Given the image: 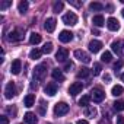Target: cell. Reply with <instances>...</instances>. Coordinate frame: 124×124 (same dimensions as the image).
Listing matches in <instances>:
<instances>
[{"instance_id": "7c38bea8", "label": "cell", "mask_w": 124, "mask_h": 124, "mask_svg": "<svg viewBox=\"0 0 124 124\" xmlns=\"http://www.w3.org/2000/svg\"><path fill=\"white\" fill-rule=\"evenodd\" d=\"M107 28H108L109 31H112V32H115V31L120 29V22H118L115 18H108V19H107Z\"/></svg>"}, {"instance_id": "7a4b0ae2", "label": "cell", "mask_w": 124, "mask_h": 124, "mask_svg": "<svg viewBox=\"0 0 124 124\" xmlns=\"http://www.w3.org/2000/svg\"><path fill=\"white\" fill-rule=\"evenodd\" d=\"M47 75V64H38L34 69V79L35 80H44Z\"/></svg>"}, {"instance_id": "cb8c5ba5", "label": "cell", "mask_w": 124, "mask_h": 124, "mask_svg": "<svg viewBox=\"0 0 124 124\" xmlns=\"http://www.w3.org/2000/svg\"><path fill=\"white\" fill-rule=\"evenodd\" d=\"M92 99H91V95H83L80 99H79V105L80 107H83V108H86V107H89V102H91Z\"/></svg>"}, {"instance_id": "e0dca14e", "label": "cell", "mask_w": 124, "mask_h": 124, "mask_svg": "<svg viewBox=\"0 0 124 124\" xmlns=\"http://www.w3.org/2000/svg\"><path fill=\"white\" fill-rule=\"evenodd\" d=\"M83 112H85V117H89V118H95V117L98 115V109H96L93 105H89V107H86Z\"/></svg>"}, {"instance_id": "9c48e42d", "label": "cell", "mask_w": 124, "mask_h": 124, "mask_svg": "<svg viewBox=\"0 0 124 124\" xmlns=\"http://www.w3.org/2000/svg\"><path fill=\"white\" fill-rule=\"evenodd\" d=\"M82 91H83V85H82V82H75V83H72L70 88H69V93H70L72 96H76V95L80 93Z\"/></svg>"}, {"instance_id": "c3c4849f", "label": "cell", "mask_w": 124, "mask_h": 124, "mask_svg": "<svg viewBox=\"0 0 124 124\" xmlns=\"http://www.w3.org/2000/svg\"><path fill=\"white\" fill-rule=\"evenodd\" d=\"M121 13H123V16H124V9H123V12H121Z\"/></svg>"}, {"instance_id": "f35d334b", "label": "cell", "mask_w": 124, "mask_h": 124, "mask_svg": "<svg viewBox=\"0 0 124 124\" xmlns=\"http://www.w3.org/2000/svg\"><path fill=\"white\" fill-rule=\"evenodd\" d=\"M0 124H9V118L6 115H2L0 117Z\"/></svg>"}, {"instance_id": "836d02e7", "label": "cell", "mask_w": 124, "mask_h": 124, "mask_svg": "<svg viewBox=\"0 0 124 124\" xmlns=\"http://www.w3.org/2000/svg\"><path fill=\"white\" fill-rule=\"evenodd\" d=\"M123 67H124V61H123V60H118L117 63L114 64V70H115V73H117V72H120Z\"/></svg>"}, {"instance_id": "f546056e", "label": "cell", "mask_w": 124, "mask_h": 124, "mask_svg": "<svg viewBox=\"0 0 124 124\" xmlns=\"http://www.w3.org/2000/svg\"><path fill=\"white\" fill-rule=\"evenodd\" d=\"M63 8H64V3H63V2H55V3L53 5V10H54L55 13L61 12V10H63Z\"/></svg>"}, {"instance_id": "60d3db41", "label": "cell", "mask_w": 124, "mask_h": 124, "mask_svg": "<svg viewBox=\"0 0 124 124\" xmlns=\"http://www.w3.org/2000/svg\"><path fill=\"white\" fill-rule=\"evenodd\" d=\"M109 80H111V76H109L108 73H105V75H104V82H105V83H108Z\"/></svg>"}, {"instance_id": "ee69618b", "label": "cell", "mask_w": 124, "mask_h": 124, "mask_svg": "<svg viewBox=\"0 0 124 124\" xmlns=\"http://www.w3.org/2000/svg\"><path fill=\"white\" fill-rule=\"evenodd\" d=\"M76 124H89V123H88L86 120H78V123H76Z\"/></svg>"}, {"instance_id": "d6a6232c", "label": "cell", "mask_w": 124, "mask_h": 124, "mask_svg": "<svg viewBox=\"0 0 124 124\" xmlns=\"http://www.w3.org/2000/svg\"><path fill=\"white\" fill-rule=\"evenodd\" d=\"M112 105H114V109L115 111H123L124 109V101H115Z\"/></svg>"}, {"instance_id": "ab89813d", "label": "cell", "mask_w": 124, "mask_h": 124, "mask_svg": "<svg viewBox=\"0 0 124 124\" xmlns=\"http://www.w3.org/2000/svg\"><path fill=\"white\" fill-rule=\"evenodd\" d=\"M117 124H124V117L123 115H118L117 117Z\"/></svg>"}, {"instance_id": "44dd1931", "label": "cell", "mask_w": 124, "mask_h": 124, "mask_svg": "<svg viewBox=\"0 0 124 124\" xmlns=\"http://www.w3.org/2000/svg\"><path fill=\"white\" fill-rule=\"evenodd\" d=\"M23 104H25V107H28V108L34 107V105H35V95H32V93L26 95V96L23 98Z\"/></svg>"}, {"instance_id": "ffe728a7", "label": "cell", "mask_w": 124, "mask_h": 124, "mask_svg": "<svg viewBox=\"0 0 124 124\" xmlns=\"http://www.w3.org/2000/svg\"><path fill=\"white\" fill-rule=\"evenodd\" d=\"M92 23H93L95 26L101 28V26H104L107 22H105V19H104V16H102V15H95V16H93V19H92Z\"/></svg>"}, {"instance_id": "4fadbf2b", "label": "cell", "mask_w": 124, "mask_h": 124, "mask_svg": "<svg viewBox=\"0 0 124 124\" xmlns=\"http://www.w3.org/2000/svg\"><path fill=\"white\" fill-rule=\"evenodd\" d=\"M89 51L91 53H98V51H101V48H102V42L101 41H98V39H92L91 42H89Z\"/></svg>"}, {"instance_id": "4316f807", "label": "cell", "mask_w": 124, "mask_h": 124, "mask_svg": "<svg viewBox=\"0 0 124 124\" xmlns=\"http://www.w3.org/2000/svg\"><path fill=\"white\" fill-rule=\"evenodd\" d=\"M89 75H91V70L86 69V67H82V69L78 72V78H79V79H85V78H88Z\"/></svg>"}, {"instance_id": "bcb514c9", "label": "cell", "mask_w": 124, "mask_h": 124, "mask_svg": "<svg viewBox=\"0 0 124 124\" xmlns=\"http://www.w3.org/2000/svg\"><path fill=\"white\" fill-rule=\"evenodd\" d=\"M107 9H108L109 12H112V6H111V5H108V6H107Z\"/></svg>"}, {"instance_id": "2e32d148", "label": "cell", "mask_w": 124, "mask_h": 124, "mask_svg": "<svg viewBox=\"0 0 124 124\" xmlns=\"http://www.w3.org/2000/svg\"><path fill=\"white\" fill-rule=\"evenodd\" d=\"M21 70H22V61L21 60H15L13 63H12V66H10V72L13 75H19Z\"/></svg>"}, {"instance_id": "8d00e7d4", "label": "cell", "mask_w": 124, "mask_h": 124, "mask_svg": "<svg viewBox=\"0 0 124 124\" xmlns=\"http://www.w3.org/2000/svg\"><path fill=\"white\" fill-rule=\"evenodd\" d=\"M6 111H8L12 117H16V112H18V111H16V108H15V107H8V108H6Z\"/></svg>"}, {"instance_id": "9a60e30c", "label": "cell", "mask_w": 124, "mask_h": 124, "mask_svg": "<svg viewBox=\"0 0 124 124\" xmlns=\"http://www.w3.org/2000/svg\"><path fill=\"white\" fill-rule=\"evenodd\" d=\"M57 89H58V88H57V85L51 82V83H47V85H45V88H44V92H45L48 96H54V95L57 93Z\"/></svg>"}, {"instance_id": "7402d4cb", "label": "cell", "mask_w": 124, "mask_h": 124, "mask_svg": "<svg viewBox=\"0 0 124 124\" xmlns=\"http://www.w3.org/2000/svg\"><path fill=\"white\" fill-rule=\"evenodd\" d=\"M44 53H42V50H38V48H34V50H31V53H29V58L31 60H38V58H41V55H42Z\"/></svg>"}, {"instance_id": "f6af8a7d", "label": "cell", "mask_w": 124, "mask_h": 124, "mask_svg": "<svg viewBox=\"0 0 124 124\" xmlns=\"http://www.w3.org/2000/svg\"><path fill=\"white\" fill-rule=\"evenodd\" d=\"M92 34H93V35H99V32H98V29H92Z\"/></svg>"}, {"instance_id": "d4e9b609", "label": "cell", "mask_w": 124, "mask_h": 124, "mask_svg": "<svg viewBox=\"0 0 124 124\" xmlns=\"http://www.w3.org/2000/svg\"><path fill=\"white\" fill-rule=\"evenodd\" d=\"M89 9L93 10V12H101V10L104 9V5H102V3H98V2H92V3L89 5Z\"/></svg>"}, {"instance_id": "3957f363", "label": "cell", "mask_w": 124, "mask_h": 124, "mask_svg": "<svg viewBox=\"0 0 124 124\" xmlns=\"http://www.w3.org/2000/svg\"><path fill=\"white\" fill-rule=\"evenodd\" d=\"M111 50H112L117 55L123 57V55H124V39H117V41H114V42L111 44Z\"/></svg>"}, {"instance_id": "484cf974", "label": "cell", "mask_w": 124, "mask_h": 124, "mask_svg": "<svg viewBox=\"0 0 124 124\" xmlns=\"http://www.w3.org/2000/svg\"><path fill=\"white\" fill-rule=\"evenodd\" d=\"M123 92H124V89H123L121 85H115V86H112V89H111V93H112L114 96H120V95H123Z\"/></svg>"}, {"instance_id": "52a82bcc", "label": "cell", "mask_w": 124, "mask_h": 124, "mask_svg": "<svg viewBox=\"0 0 124 124\" xmlns=\"http://www.w3.org/2000/svg\"><path fill=\"white\" fill-rule=\"evenodd\" d=\"M63 22H64V25H70V26L76 25V23H78V16H76V13L69 12V13L63 15Z\"/></svg>"}, {"instance_id": "5b68a950", "label": "cell", "mask_w": 124, "mask_h": 124, "mask_svg": "<svg viewBox=\"0 0 124 124\" xmlns=\"http://www.w3.org/2000/svg\"><path fill=\"white\" fill-rule=\"evenodd\" d=\"M75 57H76L79 61L85 63V64L91 63V55H89L86 51H83V50H76V51H75Z\"/></svg>"}, {"instance_id": "4dcf8cb0", "label": "cell", "mask_w": 124, "mask_h": 124, "mask_svg": "<svg viewBox=\"0 0 124 124\" xmlns=\"http://www.w3.org/2000/svg\"><path fill=\"white\" fill-rule=\"evenodd\" d=\"M53 51V42H45L44 47H42V53L44 54H50Z\"/></svg>"}, {"instance_id": "8fae6325", "label": "cell", "mask_w": 124, "mask_h": 124, "mask_svg": "<svg viewBox=\"0 0 124 124\" xmlns=\"http://www.w3.org/2000/svg\"><path fill=\"white\" fill-rule=\"evenodd\" d=\"M58 39L61 41V42H70L72 39H73V34L70 32V31H67V29H64V31H61L60 34H58Z\"/></svg>"}, {"instance_id": "30bf717a", "label": "cell", "mask_w": 124, "mask_h": 124, "mask_svg": "<svg viewBox=\"0 0 124 124\" xmlns=\"http://www.w3.org/2000/svg\"><path fill=\"white\" fill-rule=\"evenodd\" d=\"M23 38V29L16 28L9 34V41H21Z\"/></svg>"}, {"instance_id": "6da1fadb", "label": "cell", "mask_w": 124, "mask_h": 124, "mask_svg": "<svg viewBox=\"0 0 124 124\" xmlns=\"http://www.w3.org/2000/svg\"><path fill=\"white\" fill-rule=\"evenodd\" d=\"M69 109H70V107L66 102H58V104L54 105V115L55 117H63L69 112Z\"/></svg>"}, {"instance_id": "7dc6e473", "label": "cell", "mask_w": 124, "mask_h": 124, "mask_svg": "<svg viewBox=\"0 0 124 124\" xmlns=\"http://www.w3.org/2000/svg\"><path fill=\"white\" fill-rule=\"evenodd\" d=\"M121 79H123V82H124V73H123V75H121Z\"/></svg>"}, {"instance_id": "f1b7e54d", "label": "cell", "mask_w": 124, "mask_h": 124, "mask_svg": "<svg viewBox=\"0 0 124 124\" xmlns=\"http://www.w3.org/2000/svg\"><path fill=\"white\" fill-rule=\"evenodd\" d=\"M101 60L104 61V63H109V61L112 60V54H111V51H105V53L101 55Z\"/></svg>"}, {"instance_id": "277c9868", "label": "cell", "mask_w": 124, "mask_h": 124, "mask_svg": "<svg viewBox=\"0 0 124 124\" xmlns=\"http://www.w3.org/2000/svg\"><path fill=\"white\" fill-rule=\"evenodd\" d=\"M105 98V93L101 88H93L91 91V99H93V102H102Z\"/></svg>"}, {"instance_id": "8992f818", "label": "cell", "mask_w": 124, "mask_h": 124, "mask_svg": "<svg viewBox=\"0 0 124 124\" xmlns=\"http://www.w3.org/2000/svg\"><path fill=\"white\" fill-rule=\"evenodd\" d=\"M16 95V86H15V82H9L5 88V98L6 99H12L13 96Z\"/></svg>"}, {"instance_id": "b9f144b4", "label": "cell", "mask_w": 124, "mask_h": 124, "mask_svg": "<svg viewBox=\"0 0 124 124\" xmlns=\"http://www.w3.org/2000/svg\"><path fill=\"white\" fill-rule=\"evenodd\" d=\"M69 3H70V5H73V6H76V8H80V6H82V3H80V2H69Z\"/></svg>"}, {"instance_id": "1f68e13d", "label": "cell", "mask_w": 124, "mask_h": 124, "mask_svg": "<svg viewBox=\"0 0 124 124\" xmlns=\"http://www.w3.org/2000/svg\"><path fill=\"white\" fill-rule=\"evenodd\" d=\"M101 70H102V67H101V63H95V64H93V69H92V73H93V76H98V75H101Z\"/></svg>"}, {"instance_id": "74e56055", "label": "cell", "mask_w": 124, "mask_h": 124, "mask_svg": "<svg viewBox=\"0 0 124 124\" xmlns=\"http://www.w3.org/2000/svg\"><path fill=\"white\" fill-rule=\"evenodd\" d=\"M73 67H75V64L72 63V61H67V63H66V66H64V70H66V72H70Z\"/></svg>"}, {"instance_id": "681fc988", "label": "cell", "mask_w": 124, "mask_h": 124, "mask_svg": "<svg viewBox=\"0 0 124 124\" xmlns=\"http://www.w3.org/2000/svg\"><path fill=\"white\" fill-rule=\"evenodd\" d=\"M47 124H50V123H47Z\"/></svg>"}, {"instance_id": "ac0fdd59", "label": "cell", "mask_w": 124, "mask_h": 124, "mask_svg": "<svg viewBox=\"0 0 124 124\" xmlns=\"http://www.w3.org/2000/svg\"><path fill=\"white\" fill-rule=\"evenodd\" d=\"M23 120H25L26 124H37V123H38V118L35 117L34 112H26V114L23 115Z\"/></svg>"}, {"instance_id": "603a6c76", "label": "cell", "mask_w": 124, "mask_h": 124, "mask_svg": "<svg viewBox=\"0 0 124 124\" xmlns=\"http://www.w3.org/2000/svg\"><path fill=\"white\" fill-rule=\"evenodd\" d=\"M29 42H31L32 45L39 44V42H41V35H39V34H37V32H32V34H31V37H29Z\"/></svg>"}, {"instance_id": "d590c367", "label": "cell", "mask_w": 124, "mask_h": 124, "mask_svg": "<svg viewBox=\"0 0 124 124\" xmlns=\"http://www.w3.org/2000/svg\"><path fill=\"white\" fill-rule=\"evenodd\" d=\"M45 107H47V105H45V104H44V102L41 101V104H39V109H38L41 115H45V112H47V109H45Z\"/></svg>"}, {"instance_id": "7bdbcfd3", "label": "cell", "mask_w": 124, "mask_h": 124, "mask_svg": "<svg viewBox=\"0 0 124 124\" xmlns=\"http://www.w3.org/2000/svg\"><path fill=\"white\" fill-rule=\"evenodd\" d=\"M31 89H35V91H37V89H38V83H37V82H35V80H34V82H32V83H31Z\"/></svg>"}, {"instance_id": "83f0119b", "label": "cell", "mask_w": 124, "mask_h": 124, "mask_svg": "<svg viewBox=\"0 0 124 124\" xmlns=\"http://www.w3.org/2000/svg\"><path fill=\"white\" fill-rule=\"evenodd\" d=\"M28 6H29V5H28V2H25V0H22V2H21V3L18 5V10H19V12H21V13L23 15V13H25V12L28 10Z\"/></svg>"}, {"instance_id": "5bb4252c", "label": "cell", "mask_w": 124, "mask_h": 124, "mask_svg": "<svg viewBox=\"0 0 124 124\" xmlns=\"http://www.w3.org/2000/svg\"><path fill=\"white\" fill-rule=\"evenodd\" d=\"M55 23H57V21H55L54 18H47V19H45V23H44L45 31H47V32H53V31L55 29Z\"/></svg>"}, {"instance_id": "ba28073f", "label": "cell", "mask_w": 124, "mask_h": 124, "mask_svg": "<svg viewBox=\"0 0 124 124\" xmlns=\"http://www.w3.org/2000/svg\"><path fill=\"white\" fill-rule=\"evenodd\" d=\"M67 57H69V51H67V48H64V47L58 48V51L55 53V60L58 61V63H64V61L67 60Z\"/></svg>"}, {"instance_id": "e575fe53", "label": "cell", "mask_w": 124, "mask_h": 124, "mask_svg": "<svg viewBox=\"0 0 124 124\" xmlns=\"http://www.w3.org/2000/svg\"><path fill=\"white\" fill-rule=\"evenodd\" d=\"M9 6H12V0H6V2H2V3H0V9H2V10L8 9Z\"/></svg>"}, {"instance_id": "d6986e66", "label": "cell", "mask_w": 124, "mask_h": 124, "mask_svg": "<svg viewBox=\"0 0 124 124\" xmlns=\"http://www.w3.org/2000/svg\"><path fill=\"white\" fill-rule=\"evenodd\" d=\"M51 76H53V79L57 80V82H63V80H64V75H63V72H61L60 69H54V70L51 72Z\"/></svg>"}]
</instances>
